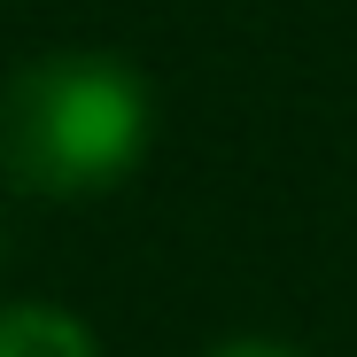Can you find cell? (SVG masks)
<instances>
[{"mask_svg":"<svg viewBox=\"0 0 357 357\" xmlns=\"http://www.w3.org/2000/svg\"><path fill=\"white\" fill-rule=\"evenodd\" d=\"M0 357H101L86 319L54 311V303H8L0 311Z\"/></svg>","mask_w":357,"mask_h":357,"instance_id":"7a4b0ae2","label":"cell"},{"mask_svg":"<svg viewBox=\"0 0 357 357\" xmlns=\"http://www.w3.org/2000/svg\"><path fill=\"white\" fill-rule=\"evenodd\" d=\"M210 357H295L287 342H264V334H233V342H218Z\"/></svg>","mask_w":357,"mask_h":357,"instance_id":"3957f363","label":"cell"},{"mask_svg":"<svg viewBox=\"0 0 357 357\" xmlns=\"http://www.w3.org/2000/svg\"><path fill=\"white\" fill-rule=\"evenodd\" d=\"M0 249H8V233H0Z\"/></svg>","mask_w":357,"mask_h":357,"instance_id":"277c9868","label":"cell"},{"mask_svg":"<svg viewBox=\"0 0 357 357\" xmlns=\"http://www.w3.org/2000/svg\"><path fill=\"white\" fill-rule=\"evenodd\" d=\"M155 132V93L116 54H47L0 86V171L24 195L78 202L116 187Z\"/></svg>","mask_w":357,"mask_h":357,"instance_id":"6da1fadb","label":"cell"}]
</instances>
